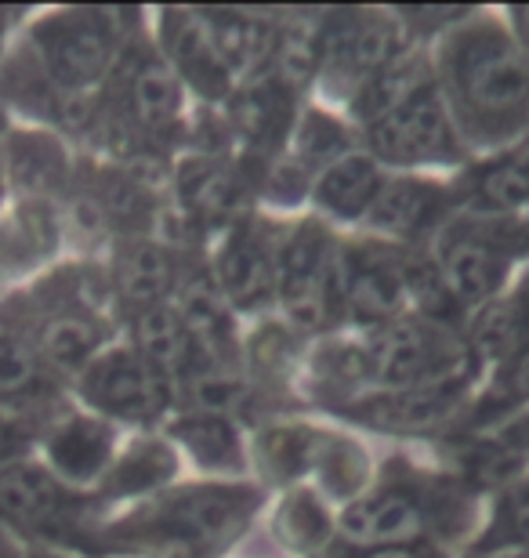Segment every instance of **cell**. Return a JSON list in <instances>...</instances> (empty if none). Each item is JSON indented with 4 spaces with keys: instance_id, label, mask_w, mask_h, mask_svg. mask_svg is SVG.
<instances>
[{
    "instance_id": "obj_1",
    "label": "cell",
    "mask_w": 529,
    "mask_h": 558,
    "mask_svg": "<svg viewBox=\"0 0 529 558\" xmlns=\"http://www.w3.org/2000/svg\"><path fill=\"white\" fill-rule=\"evenodd\" d=\"M438 84L476 142H508L529 128V51L493 19H465L446 33Z\"/></svg>"
},
{
    "instance_id": "obj_2",
    "label": "cell",
    "mask_w": 529,
    "mask_h": 558,
    "mask_svg": "<svg viewBox=\"0 0 529 558\" xmlns=\"http://www.w3.org/2000/svg\"><path fill=\"white\" fill-rule=\"evenodd\" d=\"M254 508L251 486H182L117 526V544L145 558H207L240 537Z\"/></svg>"
},
{
    "instance_id": "obj_3",
    "label": "cell",
    "mask_w": 529,
    "mask_h": 558,
    "mask_svg": "<svg viewBox=\"0 0 529 558\" xmlns=\"http://www.w3.org/2000/svg\"><path fill=\"white\" fill-rule=\"evenodd\" d=\"M123 11L70 8L55 11L33 29V54L51 87L84 95L117 70L123 44Z\"/></svg>"
},
{
    "instance_id": "obj_4",
    "label": "cell",
    "mask_w": 529,
    "mask_h": 558,
    "mask_svg": "<svg viewBox=\"0 0 529 558\" xmlns=\"http://www.w3.org/2000/svg\"><path fill=\"white\" fill-rule=\"evenodd\" d=\"M374 381L388 388H413V385H435L465 377V355L468 349L446 323L435 319H392L374 330L366 344Z\"/></svg>"
},
{
    "instance_id": "obj_5",
    "label": "cell",
    "mask_w": 529,
    "mask_h": 558,
    "mask_svg": "<svg viewBox=\"0 0 529 558\" xmlns=\"http://www.w3.org/2000/svg\"><path fill=\"white\" fill-rule=\"evenodd\" d=\"M276 294L298 330H320L334 319L341 305V258L316 221H305L279 251Z\"/></svg>"
},
{
    "instance_id": "obj_6",
    "label": "cell",
    "mask_w": 529,
    "mask_h": 558,
    "mask_svg": "<svg viewBox=\"0 0 529 558\" xmlns=\"http://www.w3.org/2000/svg\"><path fill=\"white\" fill-rule=\"evenodd\" d=\"M370 153L374 160L413 167V163H449L460 156L457 128L449 120L446 102L438 98L435 84L424 87L392 113L366 124Z\"/></svg>"
},
{
    "instance_id": "obj_7",
    "label": "cell",
    "mask_w": 529,
    "mask_h": 558,
    "mask_svg": "<svg viewBox=\"0 0 529 558\" xmlns=\"http://www.w3.org/2000/svg\"><path fill=\"white\" fill-rule=\"evenodd\" d=\"M399 54V26L381 11H330L320 22V70L356 84L352 98Z\"/></svg>"
},
{
    "instance_id": "obj_8",
    "label": "cell",
    "mask_w": 529,
    "mask_h": 558,
    "mask_svg": "<svg viewBox=\"0 0 529 558\" xmlns=\"http://www.w3.org/2000/svg\"><path fill=\"white\" fill-rule=\"evenodd\" d=\"M81 392L98 414L117 421H156L171 403V381L134 349L98 352L81 374Z\"/></svg>"
},
{
    "instance_id": "obj_9",
    "label": "cell",
    "mask_w": 529,
    "mask_h": 558,
    "mask_svg": "<svg viewBox=\"0 0 529 558\" xmlns=\"http://www.w3.org/2000/svg\"><path fill=\"white\" fill-rule=\"evenodd\" d=\"M512 251L504 247L497 229H454L438 243L435 269L454 298V305L482 308L497 298L508 276Z\"/></svg>"
},
{
    "instance_id": "obj_10",
    "label": "cell",
    "mask_w": 529,
    "mask_h": 558,
    "mask_svg": "<svg viewBox=\"0 0 529 558\" xmlns=\"http://www.w3.org/2000/svg\"><path fill=\"white\" fill-rule=\"evenodd\" d=\"M120 95L112 124H123L128 135H164L182 113V84L164 59L149 51H131L117 62Z\"/></svg>"
},
{
    "instance_id": "obj_11",
    "label": "cell",
    "mask_w": 529,
    "mask_h": 558,
    "mask_svg": "<svg viewBox=\"0 0 529 558\" xmlns=\"http://www.w3.org/2000/svg\"><path fill=\"white\" fill-rule=\"evenodd\" d=\"M341 305L366 327H385L399 319L410 305L407 258H396L381 247L348 251L341 258Z\"/></svg>"
},
{
    "instance_id": "obj_12",
    "label": "cell",
    "mask_w": 529,
    "mask_h": 558,
    "mask_svg": "<svg viewBox=\"0 0 529 558\" xmlns=\"http://www.w3.org/2000/svg\"><path fill=\"white\" fill-rule=\"evenodd\" d=\"M76 508H81V500L48 468L26 461L0 468V522L4 526L29 533L70 530Z\"/></svg>"
},
{
    "instance_id": "obj_13",
    "label": "cell",
    "mask_w": 529,
    "mask_h": 558,
    "mask_svg": "<svg viewBox=\"0 0 529 558\" xmlns=\"http://www.w3.org/2000/svg\"><path fill=\"white\" fill-rule=\"evenodd\" d=\"M424 526V497L410 483H388L341 511V533L363 548H392Z\"/></svg>"
},
{
    "instance_id": "obj_14",
    "label": "cell",
    "mask_w": 529,
    "mask_h": 558,
    "mask_svg": "<svg viewBox=\"0 0 529 558\" xmlns=\"http://www.w3.org/2000/svg\"><path fill=\"white\" fill-rule=\"evenodd\" d=\"M160 37H164L167 65H171L175 76H182L196 95L211 98V102L229 95L232 73H229V65L221 62L218 48H214L200 11H164Z\"/></svg>"
},
{
    "instance_id": "obj_15",
    "label": "cell",
    "mask_w": 529,
    "mask_h": 558,
    "mask_svg": "<svg viewBox=\"0 0 529 558\" xmlns=\"http://www.w3.org/2000/svg\"><path fill=\"white\" fill-rule=\"evenodd\" d=\"M468 377L435 385H413V388H388L381 396H370L356 407V414L366 424L388 432H428L449 421L465 403Z\"/></svg>"
},
{
    "instance_id": "obj_16",
    "label": "cell",
    "mask_w": 529,
    "mask_h": 558,
    "mask_svg": "<svg viewBox=\"0 0 529 558\" xmlns=\"http://www.w3.org/2000/svg\"><path fill=\"white\" fill-rule=\"evenodd\" d=\"M279 283V251L265 243V236L251 226L229 232L218 251V290L236 308H257Z\"/></svg>"
},
{
    "instance_id": "obj_17",
    "label": "cell",
    "mask_w": 529,
    "mask_h": 558,
    "mask_svg": "<svg viewBox=\"0 0 529 558\" xmlns=\"http://www.w3.org/2000/svg\"><path fill=\"white\" fill-rule=\"evenodd\" d=\"M134 352L171 385L207 366L178 305H156L134 316Z\"/></svg>"
},
{
    "instance_id": "obj_18",
    "label": "cell",
    "mask_w": 529,
    "mask_h": 558,
    "mask_svg": "<svg viewBox=\"0 0 529 558\" xmlns=\"http://www.w3.org/2000/svg\"><path fill=\"white\" fill-rule=\"evenodd\" d=\"M117 298H123L134 316L145 308L167 305L171 290L178 283V269L175 258L167 254V247H160L149 236H128L117 251Z\"/></svg>"
},
{
    "instance_id": "obj_19",
    "label": "cell",
    "mask_w": 529,
    "mask_h": 558,
    "mask_svg": "<svg viewBox=\"0 0 529 558\" xmlns=\"http://www.w3.org/2000/svg\"><path fill=\"white\" fill-rule=\"evenodd\" d=\"M48 461L59 483H95L112 468V428L92 414L65 417L48 435Z\"/></svg>"
},
{
    "instance_id": "obj_20",
    "label": "cell",
    "mask_w": 529,
    "mask_h": 558,
    "mask_svg": "<svg viewBox=\"0 0 529 558\" xmlns=\"http://www.w3.org/2000/svg\"><path fill=\"white\" fill-rule=\"evenodd\" d=\"M449 204V193L424 178H385L381 193L370 207V221L392 236H418L432 229Z\"/></svg>"
},
{
    "instance_id": "obj_21",
    "label": "cell",
    "mask_w": 529,
    "mask_h": 558,
    "mask_svg": "<svg viewBox=\"0 0 529 558\" xmlns=\"http://www.w3.org/2000/svg\"><path fill=\"white\" fill-rule=\"evenodd\" d=\"M232 131L251 149H273L294 124V106H290V87L279 76H262L257 84L243 87L232 98Z\"/></svg>"
},
{
    "instance_id": "obj_22",
    "label": "cell",
    "mask_w": 529,
    "mask_h": 558,
    "mask_svg": "<svg viewBox=\"0 0 529 558\" xmlns=\"http://www.w3.org/2000/svg\"><path fill=\"white\" fill-rule=\"evenodd\" d=\"M381 185H385V178H381V167L374 156L348 149L345 156H337L334 163H326L323 174L316 178V204L326 215L356 221L370 215Z\"/></svg>"
},
{
    "instance_id": "obj_23",
    "label": "cell",
    "mask_w": 529,
    "mask_h": 558,
    "mask_svg": "<svg viewBox=\"0 0 529 558\" xmlns=\"http://www.w3.org/2000/svg\"><path fill=\"white\" fill-rule=\"evenodd\" d=\"M103 341H106V330L95 316L59 305L51 316L40 319L33 349L40 352V360L48 363L51 371H81L84 374L98 355V349H103Z\"/></svg>"
},
{
    "instance_id": "obj_24",
    "label": "cell",
    "mask_w": 529,
    "mask_h": 558,
    "mask_svg": "<svg viewBox=\"0 0 529 558\" xmlns=\"http://www.w3.org/2000/svg\"><path fill=\"white\" fill-rule=\"evenodd\" d=\"M243 196L240 174L218 156H193L178 171V199H182L185 215L200 221H221L236 215Z\"/></svg>"
},
{
    "instance_id": "obj_25",
    "label": "cell",
    "mask_w": 529,
    "mask_h": 558,
    "mask_svg": "<svg viewBox=\"0 0 529 558\" xmlns=\"http://www.w3.org/2000/svg\"><path fill=\"white\" fill-rule=\"evenodd\" d=\"M55 374L40 360L33 341L19 333H0V407L4 410H29L40 407L51 396Z\"/></svg>"
},
{
    "instance_id": "obj_26",
    "label": "cell",
    "mask_w": 529,
    "mask_h": 558,
    "mask_svg": "<svg viewBox=\"0 0 529 558\" xmlns=\"http://www.w3.org/2000/svg\"><path fill=\"white\" fill-rule=\"evenodd\" d=\"M471 204L486 215H515L529 207V142L479 167L471 178Z\"/></svg>"
},
{
    "instance_id": "obj_27",
    "label": "cell",
    "mask_w": 529,
    "mask_h": 558,
    "mask_svg": "<svg viewBox=\"0 0 529 558\" xmlns=\"http://www.w3.org/2000/svg\"><path fill=\"white\" fill-rule=\"evenodd\" d=\"M65 149L48 135L37 131H22V135L8 138V178L26 193H55L65 185Z\"/></svg>"
},
{
    "instance_id": "obj_28",
    "label": "cell",
    "mask_w": 529,
    "mask_h": 558,
    "mask_svg": "<svg viewBox=\"0 0 529 558\" xmlns=\"http://www.w3.org/2000/svg\"><path fill=\"white\" fill-rule=\"evenodd\" d=\"M424 87H432V70L421 54H396L363 92L352 98V109L363 124H374L377 117L392 113L396 106H402L407 98H413Z\"/></svg>"
},
{
    "instance_id": "obj_29",
    "label": "cell",
    "mask_w": 529,
    "mask_h": 558,
    "mask_svg": "<svg viewBox=\"0 0 529 558\" xmlns=\"http://www.w3.org/2000/svg\"><path fill=\"white\" fill-rule=\"evenodd\" d=\"M171 435L214 472H240L243 468V442L232 417L218 414H185L175 421Z\"/></svg>"
},
{
    "instance_id": "obj_30",
    "label": "cell",
    "mask_w": 529,
    "mask_h": 558,
    "mask_svg": "<svg viewBox=\"0 0 529 558\" xmlns=\"http://www.w3.org/2000/svg\"><path fill=\"white\" fill-rule=\"evenodd\" d=\"M178 457L160 439H139L128 453H120L106 472V497H139L149 494L175 475Z\"/></svg>"
},
{
    "instance_id": "obj_31",
    "label": "cell",
    "mask_w": 529,
    "mask_h": 558,
    "mask_svg": "<svg viewBox=\"0 0 529 558\" xmlns=\"http://www.w3.org/2000/svg\"><path fill=\"white\" fill-rule=\"evenodd\" d=\"M221 62L232 70H247L262 54L273 51V29L247 11H200Z\"/></svg>"
},
{
    "instance_id": "obj_32",
    "label": "cell",
    "mask_w": 529,
    "mask_h": 558,
    "mask_svg": "<svg viewBox=\"0 0 529 558\" xmlns=\"http://www.w3.org/2000/svg\"><path fill=\"white\" fill-rule=\"evenodd\" d=\"M312 472H316L326 497L348 500V505H352V500L359 497V489H363L366 478H370V461H366V450L359 442L320 432L316 457H312Z\"/></svg>"
},
{
    "instance_id": "obj_33",
    "label": "cell",
    "mask_w": 529,
    "mask_h": 558,
    "mask_svg": "<svg viewBox=\"0 0 529 558\" xmlns=\"http://www.w3.org/2000/svg\"><path fill=\"white\" fill-rule=\"evenodd\" d=\"M276 537L284 541L287 551L298 555H316L326 537H330V519H326L323 505L305 489H294L284 505H279L276 519H273Z\"/></svg>"
},
{
    "instance_id": "obj_34",
    "label": "cell",
    "mask_w": 529,
    "mask_h": 558,
    "mask_svg": "<svg viewBox=\"0 0 529 558\" xmlns=\"http://www.w3.org/2000/svg\"><path fill=\"white\" fill-rule=\"evenodd\" d=\"M55 240V221L48 207L33 204L19 207L4 226H0V272H15V265L37 262Z\"/></svg>"
},
{
    "instance_id": "obj_35",
    "label": "cell",
    "mask_w": 529,
    "mask_h": 558,
    "mask_svg": "<svg viewBox=\"0 0 529 558\" xmlns=\"http://www.w3.org/2000/svg\"><path fill=\"white\" fill-rule=\"evenodd\" d=\"M178 388H182L185 403L193 407V414L229 417L243 407V399H247V385L240 381V377H232L225 366H200V371L182 377Z\"/></svg>"
},
{
    "instance_id": "obj_36",
    "label": "cell",
    "mask_w": 529,
    "mask_h": 558,
    "mask_svg": "<svg viewBox=\"0 0 529 558\" xmlns=\"http://www.w3.org/2000/svg\"><path fill=\"white\" fill-rule=\"evenodd\" d=\"M526 338L529 333H526L519 301H490V305H482L476 327H471V344H476L482 355H493V360H508Z\"/></svg>"
},
{
    "instance_id": "obj_37",
    "label": "cell",
    "mask_w": 529,
    "mask_h": 558,
    "mask_svg": "<svg viewBox=\"0 0 529 558\" xmlns=\"http://www.w3.org/2000/svg\"><path fill=\"white\" fill-rule=\"evenodd\" d=\"M320 432L312 428H273L262 435L257 450H262V464L276 478H298L312 472V457H316Z\"/></svg>"
},
{
    "instance_id": "obj_38",
    "label": "cell",
    "mask_w": 529,
    "mask_h": 558,
    "mask_svg": "<svg viewBox=\"0 0 529 558\" xmlns=\"http://www.w3.org/2000/svg\"><path fill=\"white\" fill-rule=\"evenodd\" d=\"M482 551H529V483L504 494L493 530L479 544Z\"/></svg>"
},
{
    "instance_id": "obj_39",
    "label": "cell",
    "mask_w": 529,
    "mask_h": 558,
    "mask_svg": "<svg viewBox=\"0 0 529 558\" xmlns=\"http://www.w3.org/2000/svg\"><path fill=\"white\" fill-rule=\"evenodd\" d=\"M529 403V338L515 349L508 360H501V374L493 381L490 399L482 403V410H508Z\"/></svg>"
},
{
    "instance_id": "obj_40",
    "label": "cell",
    "mask_w": 529,
    "mask_h": 558,
    "mask_svg": "<svg viewBox=\"0 0 529 558\" xmlns=\"http://www.w3.org/2000/svg\"><path fill=\"white\" fill-rule=\"evenodd\" d=\"M345 131L334 124L330 117L309 113L305 124L298 131V160L305 163H334L337 156H345Z\"/></svg>"
},
{
    "instance_id": "obj_41",
    "label": "cell",
    "mask_w": 529,
    "mask_h": 558,
    "mask_svg": "<svg viewBox=\"0 0 529 558\" xmlns=\"http://www.w3.org/2000/svg\"><path fill=\"white\" fill-rule=\"evenodd\" d=\"M19 453H22V432H19V424L0 414V468L15 464Z\"/></svg>"
},
{
    "instance_id": "obj_42",
    "label": "cell",
    "mask_w": 529,
    "mask_h": 558,
    "mask_svg": "<svg viewBox=\"0 0 529 558\" xmlns=\"http://www.w3.org/2000/svg\"><path fill=\"white\" fill-rule=\"evenodd\" d=\"M501 442H508L512 450H519V453H526L529 450V414H522L519 421H512L508 428H504V435H501Z\"/></svg>"
},
{
    "instance_id": "obj_43",
    "label": "cell",
    "mask_w": 529,
    "mask_h": 558,
    "mask_svg": "<svg viewBox=\"0 0 529 558\" xmlns=\"http://www.w3.org/2000/svg\"><path fill=\"white\" fill-rule=\"evenodd\" d=\"M359 558H432V555L421 548H410V544H392V548H370Z\"/></svg>"
},
{
    "instance_id": "obj_44",
    "label": "cell",
    "mask_w": 529,
    "mask_h": 558,
    "mask_svg": "<svg viewBox=\"0 0 529 558\" xmlns=\"http://www.w3.org/2000/svg\"><path fill=\"white\" fill-rule=\"evenodd\" d=\"M512 22H515V33H519V44L529 51V8H515Z\"/></svg>"
},
{
    "instance_id": "obj_45",
    "label": "cell",
    "mask_w": 529,
    "mask_h": 558,
    "mask_svg": "<svg viewBox=\"0 0 529 558\" xmlns=\"http://www.w3.org/2000/svg\"><path fill=\"white\" fill-rule=\"evenodd\" d=\"M0 558H19V548H15V541H11L4 522H0Z\"/></svg>"
},
{
    "instance_id": "obj_46",
    "label": "cell",
    "mask_w": 529,
    "mask_h": 558,
    "mask_svg": "<svg viewBox=\"0 0 529 558\" xmlns=\"http://www.w3.org/2000/svg\"><path fill=\"white\" fill-rule=\"evenodd\" d=\"M515 301H519V312H522V323H526V333H529V279L522 283V294Z\"/></svg>"
},
{
    "instance_id": "obj_47",
    "label": "cell",
    "mask_w": 529,
    "mask_h": 558,
    "mask_svg": "<svg viewBox=\"0 0 529 558\" xmlns=\"http://www.w3.org/2000/svg\"><path fill=\"white\" fill-rule=\"evenodd\" d=\"M0 26H4V15H0Z\"/></svg>"
}]
</instances>
